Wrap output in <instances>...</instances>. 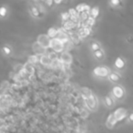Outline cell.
Returning a JSON list of instances; mask_svg holds the SVG:
<instances>
[{"label":"cell","mask_w":133,"mask_h":133,"mask_svg":"<svg viewBox=\"0 0 133 133\" xmlns=\"http://www.w3.org/2000/svg\"><path fill=\"white\" fill-rule=\"evenodd\" d=\"M119 4H120V1H111L110 2V5H112V6H117Z\"/></svg>","instance_id":"1f68e13d"},{"label":"cell","mask_w":133,"mask_h":133,"mask_svg":"<svg viewBox=\"0 0 133 133\" xmlns=\"http://www.w3.org/2000/svg\"><path fill=\"white\" fill-rule=\"evenodd\" d=\"M112 114H113V116L115 117L116 120H117V121H120V120H122L126 117L127 111H126L125 108H118V109H116V111Z\"/></svg>","instance_id":"3957f363"},{"label":"cell","mask_w":133,"mask_h":133,"mask_svg":"<svg viewBox=\"0 0 133 133\" xmlns=\"http://www.w3.org/2000/svg\"><path fill=\"white\" fill-rule=\"evenodd\" d=\"M95 75L98 76V77H107L108 75V69L105 67H98L94 69Z\"/></svg>","instance_id":"52a82bcc"},{"label":"cell","mask_w":133,"mask_h":133,"mask_svg":"<svg viewBox=\"0 0 133 133\" xmlns=\"http://www.w3.org/2000/svg\"><path fill=\"white\" fill-rule=\"evenodd\" d=\"M115 65H116V67H117V68H123V66H124V61L121 59V58H118V59L116 60Z\"/></svg>","instance_id":"7402d4cb"},{"label":"cell","mask_w":133,"mask_h":133,"mask_svg":"<svg viewBox=\"0 0 133 133\" xmlns=\"http://www.w3.org/2000/svg\"><path fill=\"white\" fill-rule=\"evenodd\" d=\"M39 61H40V63L42 64L43 66H51V64H52V60L48 58V56H45V55L40 57Z\"/></svg>","instance_id":"7c38bea8"},{"label":"cell","mask_w":133,"mask_h":133,"mask_svg":"<svg viewBox=\"0 0 133 133\" xmlns=\"http://www.w3.org/2000/svg\"><path fill=\"white\" fill-rule=\"evenodd\" d=\"M132 117H133V115H132V114H131V115L130 116H129V120H132Z\"/></svg>","instance_id":"d6a6232c"},{"label":"cell","mask_w":133,"mask_h":133,"mask_svg":"<svg viewBox=\"0 0 133 133\" xmlns=\"http://www.w3.org/2000/svg\"><path fill=\"white\" fill-rule=\"evenodd\" d=\"M0 133H2V131H1V129H0Z\"/></svg>","instance_id":"836d02e7"},{"label":"cell","mask_w":133,"mask_h":133,"mask_svg":"<svg viewBox=\"0 0 133 133\" xmlns=\"http://www.w3.org/2000/svg\"><path fill=\"white\" fill-rule=\"evenodd\" d=\"M85 101H86V105H87V107L89 108V109H95V108H96L98 102H97V98L95 96L91 95L90 97L86 98Z\"/></svg>","instance_id":"277c9868"},{"label":"cell","mask_w":133,"mask_h":133,"mask_svg":"<svg viewBox=\"0 0 133 133\" xmlns=\"http://www.w3.org/2000/svg\"><path fill=\"white\" fill-rule=\"evenodd\" d=\"M38 57L37 55H33V56H30L28 58V63H30L31 65H34V64H37L38 62Z\"/></svg>","instance_id":"ac0fdd59"},{"label":"cell","mask_w":133,"mask_h":133,"mask_svg":"<svg viewBox=\"0 0 133 133\" xmlns=\"http://www.w3.org/2000/svg\"><path fill=\"white\" fill-rule=\"evenodd\" d=\"M75 27H77V25L74 24L72 21H70V20H68V21L64 22L63 27L65 30H71V29H73Z\"/></svg>","instance_id":"5bb4252c"},{"label":"cell","mask_w":133,"mask_h":133,"mask_svg":"<svg viewBox=\"0 0 133 133\" xmlns=\"http://www.w3.org/2000/svg\"><path fill=\"white\" fill-rule=\"evenodd\" d=\"M30 11H31V14H32L34 17H36V18H37L39 15V12H38V9H37L36 6H30Z\"/></svg>","instance_id":"ffe728a7"},{"label":"cell","mask_w":133,"mask_h":133,"mask_svg":"<svg viewBox=\"0 0 133 133\" xmlns=\"http://www.w3.org/2000/svg\"><path fill=\"white\" fill-rule=\"evenodd\" d=\"M50 40L51 39L46 35H39L37 37V43L46 49L50 46Z\"/></svg>","instance_id":"7a4b0ae2"},{"label":"cell","mask_w":133,"mask_h":133,"mask_svg":"<svg viewBox=\"0 0 133 133\" xmlns=\"http://www.w3.org/2000/svg\"><path fill=\"white\" fill-rule=\"evenodd\" d=\"M56 38L58 39L59 42H61L62 44H67L68 42V35L65 33L64 30H58V35H57Z\"/></svg>","instance_id":"8992f818"},{"label":"cell","mask_w":133,"mask_h":133,"mask_svg":"<svg viewBox=\"0 0 133 133\" xmlns=\"http://www.w3.org/2000/svg\"><path fill=\"white\" fill-rule=\"evenodd\" d=\"M77 17H79V22H86L87 19L89 18V12H81V13L77 14Z\"/></svg>","instance_id":"9a60e30c"},{"label":"cell","mask_w":133,"mask_h":133,"mask_svg":"<svg viewBox=\"0 0 133 133\" xmlns=\"http://www.w3.org/2000/svg\"><path fill=\"white\" fill-rule=\"evenodd\" d=\"M62 19H63L64 22L69 20V14H68V13H64V14H62Z\"/></svg>","instance_id":"83f0119b"},{"label":"cell","mask_w":133,"mask_h":133,"mask_svg":"<svg viewBox=\"0 0 133 133\" xmlns=\"http://www.w3.org/2000/svg\"><path fill=\"white\" fill-rule=\"evenodd\" d=\"M50 48L55 51V53L62 52L64 49V45L57 38H52L50 40Z\"/></svg>","instance_id":"6da1fadb"},{"label":"cell","mask_w":133,"mask_h":133,"mask_svg":"<svg viewBox=\"0 0 133 133\" xmlns=\"http://www.w3.org/2000/svg\"><path fill=\"white\" fill-rule=\"evenodd\" d=\"M60 62H61L63 65H70L72 62V57L71 55L68 52H63L61 54V57H60Z\"/></svg>","instance_id":"5b68a950"},{"label":"cell","mask_w":133,"mask_h":133,"mask_svg":"<svg viewBox=\"0 0 133 133\" xmlns=\"http://www.w3.org/2000/svg\"><path fill=\"white\" fill-rule=\"evenodd\" d=\"M6 15V8L5 6L0 7V15L1 17H5Z\"/></svg>","instance_id":"4316f807"},{"label":"cell","mask_w":133,"mask_h":133,"mask_svg":"<svg viewBox=\"0 0 133 133\" xmlns=\"http://www.w3.org/2000/svg\"><path fill=\"white\" fill-rule=\"evenodd\" d=\"M57 35H58V29L54 28V27H51V28L48 29V37L50 38V37H52V38H56Z\"/></svg>","instance_id":"2e32d148"},{"label":"cell","mask_w":133,"mask_h":133,"mask_svg":"<svg viewBox=\"0 0 133 133\" xmlns=\"http://www.w3.org/2000/svg\"><path fill=\"white\" fill-rule=\"evenodd\" d=\"M23 70H24V72H25V73L29 74V75H32V74L34 73V71H35L33 65H31V64L28 63V62H27V64H25V65H24Z\"/></svg>","instance_id":"8fae6325"},{"label":"cell","mask_w":133,"mask_h":133,"mask_svg":"<svg viewBox=\"0 0 133 133\" xmlns=\"http://www.w3.org/2000/svg\"><path fill=\"white\" fill-rule=\"evenodd\" d=\"M89 111H88L87 109H85V108H82V109L80 110V115L82 118H84V119L88 118V117H89Z\"/></svg>","instance_id":"603a6c76"},{"label":"cell","mask_w":133,"mask_h":133,"mask_svg":"<svg viewBox=\"0 0 133 133\" xmlns=\"http://www.w3.org/2000/svg\"><path fill=\"white\" fill-rule=\"evenodd\" d=\"M98 45L97 44V43H94V44H92V46H91V48H92V50L93 51H97V50H98Z\"/></svg>","instance_id":"f546056e"},{"label":"cell","mask_w":133,"mask_h":133,"mask_svg":"<svg viewBox=\"0 0 133 133\" xmlns=\"http://www.w3.org/2000/svg\"><path fill=\"white\" fill-rule=\"evenodd\" d=\"M3 50L5 51V53H6V54H10V52H11V51H10V48H6V46H5L4 48H3Z\"/></svg>","instance_id":"4dcf8cb0"},{"label":"cell","mask_w":133,"mask_h":133,"mask_svg":"<svg viewBox=\"0 0 133 133\" xmlns=\"http://www.w3.org/2000/svg\"><path fill=\"white\" fill-rule=\"evenodd\" d=\"M105 101H106V104L108 105V107L113 105V100H112V98H110V97H108V96L106 97V98H105Z\"/></svg>","instance_id":"cb8c5ba5"},{"label":"cell","mask_w":133,"mask_h":133,"mask_svg":"<svg viewBox=\"0 0 133 133\" xmlns=\"http://www.w3.org/2000/svg\"><path fill=\"white\" fill-rule=\"evenodd\" d=\"M109 79L112 81H118L119 80V76L116 73H111L109 75Z\"/></svg>","instance_id":"d4e9b609"},{"label":"cell","mask_w":133,"mask_h":133,"mask_svg":"<svg viewBox=\"0 0 133 133\" xmlns=\"http://www.w3.org/2000/svg\"><path fill=\"white\" fill-rule=\"evenodd\" d=\"M71 39H72V42L75 43V44H79L80 42L81 38L77 36V34H72L71 35Z\"/></svg>","instance_id":"44dd1931"},{"label":"cell","mask_w":133,"mask_h":133,"mask_svg":"<svg viewBox=\"0 0 133 133\" xmlns=\"http://www.w3.org/2000/svg\"><path fill=\"white\" fill-rule=\"evenodd\" d=\"M90 34V27H87V26H84V27H80L79 29V32H77V36H79L80 38L82 37H86L87 36H89Z\"/></svg>","instance_id":"ba28073f"},{"label":"cell","mask_w":133,"mask_h":133,"mask_svg":"<svg viewBox=\"0 0 133 133\" xmlns=\"http://www.w3.org/2000/svg\"><path fill=\"white\" fill-rule=\"evenodd\" d=\"M116 122H117V120H116V119L113 116V114H110V115L108 116V120H107V126H108L109 129H111V128L114 127V125L116 124Z\"/></svg>","instance_id":"4fadbf2b"},{"label":"cell","mask_w":133,"mask_h":133,"mask_svg":"<svg viewBox=\"0 0 133 133\" xmlns=\"http://www.w3.org/2000/svg\"><path fill=\"white\" fill-rule=\"evenodd\" d=\"M81 93H82L83 98H85V99L91 96V91L89 90L88 88H83V89H81Z\"/></svg>","instance_id":"e0dca14e"},{"label":"cell","mask_w":133,"mask_h":133,"mask_svg":"<svg viewBox=\"0 0 133 133\" xmlns=\"http://www.w3.org/2000/svg\"><path fill=\"white\" fill-rule=\"evenodd\" d=\"M95 56H96L98 58H100L101 57L103 56L102 51H101V50H97V51H95Z\"/></svg>","instance_id":"f1b7e54d"},{"label":"cell","mask_w":133,"mask_h":133,"mask_svg":"<svg viewBox=\"0 0 133 133\" xmlns=\"http://www.w3.org/2000/svg\"><path fill=\"white\" fill-rule=\"evenodd\" d=\"M32 48H33L34 52L37 54V55H42V56H43V54L46 52V48H44L43 46H41L37 42L34 43Z\"/></svg>","instance_id":"9c48e42d"},{"label":"cell","mask_w":133,"mask_h":133,"mask_svg":"<svg viewBox=\"0 0 133 133\" xmlns=\"http://www.w3.org/2000/svg\"><path fill=\"white\" fill-rule=\"evenodd\" d=\"M113 94H114V96H115L116 98H121L122 97H123V95H124V91H123V89H122L121 88L119 87V86H117V87H114Z\"/></svg>","instance_id":"30bf717a"},{"label":"cell","mask_w":133,"mask_h":133,"mask_svg":"<svg viewBox=\"0 0 133 133\" xmlns=\"http://www.w3.org/2000/svg\"><path fill=\"white\" fill-rule=\"evenodd\" d=\"M98 15V6H95V7H93L92 9L90 10V15H89V17H91V18L95 19Z\"/></svg>","instance_id":"d6986e66"},{"label":"cell","mask_w":133,"mask_h":133,"mask_svg":"<svg viewBox=\"0 0 133 133\" xmlns=\"http://www.w3.org/2000/svg\"><path fill=\"white\" fill-rule=\"evenodd\" d=\"M48 58H50L51 60H56V59H58V55H57V53H55V52H51V53H49L48 54Z\"/></svg>","instance_id":"484cf974"}]
</instances>
